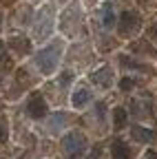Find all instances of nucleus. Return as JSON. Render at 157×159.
<instances>
[{
    "label": "nucleus",
    "mask_w": 157,
    "mask_h": 159,
    "mask_svg": "<svg viewBox=\"0 0 157 159\" xmlns=\"http://www.w3.org/2000/svg\"><path fill=\"white\" fill-rule=\"evenodd\" d=\"M144 9H157V0H137Z\"/></svg>",
    "instance_id": "nucleus-21"
},
{
    "label": "nucleus",
    "mask_w": 157,
    "mask_h": 159,
    "mask_svg": "<svg viewBox=\"0 0 157 159\" xmlns=\"http://www.w3.org/2000/svg\"><path fill=\"white\" fill-rule=\"evenodd\" d=\"M131 135L135 142H140V144H150L153 139H155V133L150 128H144V126H133L131 128Z\"/></svg>",
    "instance_id": "nucleus-14"
},
{
    "label": "nucleus",
    "mask_w": 157,
    "mask_h": 159,
    "mask_svg": "<svg viewBox=\"0 0 157 159\" xmlns=\"http://www.w3.org/2000/svg\"><path fill=\"white\" fill-rule=\"evenodd\" d=\"M0 89H2V73H0Z\"/></svg>",
    "instance_id": "nucleus-25"
},
{
    "label": "nucleus",
    "mask_w": 157,
    "mask_h": 159,
    "mask_svg": "<svg viewBox=\"0 0 157 159\" xmlns=\"http://www.w3.org/2000/svg\"><path fill=\"white\" fill-rule=\"evenodd\" d=\"M142 159H157V150H153V148H148L144 155H142Z\"/></svg>",
    "instance_id": "nucleus-22"
},
{
    "label": "nucleus",
    "mask_w": 157,
    "mask_h": 159,
    "mask_svg": "<svg viewBox=\"0 0 157 159\" xmlns=\"http://www.w3.org/2000/svg\"><path fill=\"white\" fill-rule=\"evenodd\" d=\"M113 126H115V130H122L126 126V111L122 106H117L113 111Z\"/></svg>",
    "instance_id": "nucleus-15"
},
{
    "label": "nucleus",
    "mask_w": 157,
    "mask_h": 159,
    "mask_svg": "<svg viewBox=\"0 0 157 159\" xmlns=\"http://www.w3.org/2000/svg\"><path fill=\"white\" fill-rule=\"evenodd\" d=\"M60 29L64 35L69 38H75L84 31V16H82V9H80V2H73L64 9L62 13V20H60Z\"/></svg>",
    "instance_id": "nucleus-3"
},
{
    "label": "nucleus",
    "mask_w": 157,
    "mask_h": 159,
    "mask_svg": "<svg viewBox=\"0 0 157 159\" xmlns=\"http://www.w3.org/2000/svg\"><path fill=\"white\" fill-rule=\"evenodd\" d=\"M2 2H5V5H11V2H16V0H2Z\"/></svg>",
    "instance_id": "nucleus-24"
},
{
    "label": "nucleus",
    "mask_w": 157,
    "mask_h": 159,
    "mask_svg": "<svg viewBox=\"0 0 157 159\" xmlns=\"http://www.w3.org/2000/svg\"><path fill=\"white\" fill-rule=\"evenodd\" d=\"M0 64H7V51H5L2 42H0Z\"/></svg>",
    "instance_id": "nucleus-23"
},
{
    "label": "nucleus",
    "mask_w": 157,
    "mask_h": 159,
    "mask_svg": "<svg viewBox=\"0 0 157 159\" xmlns=\"http://www.w3.org/2000/svg\"><path fill=\"white\" fill-rule=\"evenodd\" d=\"M146 38H148V42L157 44V13L150 18V22H148V27H146Z\"/></svg>",
    "instance_id": "nucleus-17"
},
{
    "label": "nucleus",
    "mask_w": 157,
    "mask_h": 159,
    "mask_svg": "<svg viewBox=\"0 0 157 159\" xmlns=\"http://www.w3.org/2000/svg\"><path fill=\"white\" fill-rule=\"evenodd\" d=\"M133 86H135V82H133L131 77H122V82H120V89L122 91H131Z\"/></svg>",
    "instance_id": "nucleus-20"
},
{
    "label": "nucleus",
    "mask_w": 157,
    "mask_h": 159,
    "mask_svg": "<svg viewBox=\"0 0 157 159\" xmlns=\"http://www.w3.org/2000/svg\"><path fill=\"white\" fill-rule=\"evenodd\" d=\"M7 137H9V128H7V119L5 117H0V146H2L7 142Z\"/></svg>",
    "instance_id": "nucleus-19"
},
{
    "label": "nucleus",
    "mask_w": 157,
    "mask_h": 159,
    "mask_svg": "<svg viewBox=\"0 0 157 159\" xmlns=\"http://www.w3.org/2000/svg\"><path fill=\"white\" fill-rule=\"evenodd\" d=\"M91 99H93V93H91L89 86H77V89L73 91L71 104H73V108H84V106H89Z\"/></svg>",
    "instance_id": "nucleus-11"
},
{
    "label": "nucleus",
    "mask_w": 157,
    "mask_h": 159,
    "mask_svg": "<svg viewBox=\"0 0 157 159\" xmlns=\"http://www.w3.org/2000/svg\"><path fill=\"white\" fill-rule=\"evenodd\" d=\"M133 113H135V117H148L150 115V104L148 102H140V99H137V102H133Z\"/></svg>",
    "instance_id": "nucleus-16"
},
{
    "label": "nucleus",
    "mask_w": 157,
    "mask_h": 159,
    "mask_svg": "<svg viewBox=\"0 0 157 159\" xmlns=\"http://www.w3.org/2000/svg\"><path fill=\"white\" fill-rule=\"evenodd\" d=\"M86 150V137L80 133V130H71L62 137V152L69 157V159H77L82 157Z\"/></svg>",
    "instance_id": "nucleus-5"
},
{
    "label": "nucleus",
    "mask_w": 157,
    "mask_h": 159,
    "mask_svg": "<svg viewBox=\"0 0 157 159\" xmlns=\"http://www.w3.org/2000/svg\"><path fill=\"white\" fill-rule=\"evenodd\" d=\"M67 124H69V115H67V113H53V115L47 119V130L55 135V133H60Z\"/></svg>",
    "instance_id": "nucleus-12"
},
{
    "label": "nucleus",
    "mask_w": 157,
    "mask_h": 159,
    "mask_svg": "<svg viewBox=\"0 0 157 159\" xmlns=\"http://www.w3.org/2000/svg\"><path fill=\"white\" fill-rule=\"evenodd\" d=\"M33 84V80H31V75H29V71L27 69H20V71H18L16 73V77H13V86H11V97H18V95H20L25 89H29Z\"/></svg>",
    "instance_id": "nucleus-10"
},
{
    "label": "nucleus",
    "mask_w": 157,
    "mask_h": 159,
    "mask_svg": "<svg viewBox=\"0 0 157 159\" xmlns=\"http://www.w3.org/2000/svg\"><path fill=\"white\" fill-rule=\"evenodd\" d=\"M7 47L11 49V53H13L16 57H25V55H29V51H31V40H29L27 35H22V33H16V35L9 38Z\"/></svg>",
    "instance_id": "nucleus-7"
},
{
    "label": "nucleus",
    "mask_w": 157,
    "mask_h": 159,
    "mask_svg": "<svg viewBox=\"0 0 157 159\" xmlns=\"http://www.w3.org/2000/svg\"><path fill=\"white\" fill-rule=\"evenodd\" d=\"M113 80H115V73H113V69H111L109 64L95 69V71L91 73V82H93L95 86H100V89H111V86H113Z\"/></svg>",
    "instance_id": "nucleus-8"
},
{
    "label": "nucleus",
    "mask_w": 157,
    "mask_h": 159,
    "mask_svg": "<svg viewBox=\"0 0 157 159\" xmlns=\"http://www.w3.org/2000/svg\"><path fill=\"white\" fill-rule=\"evenodd\" d=\"M111 155H113V159H131V157H133L131 146L124 142V139H113V144H111Z\"/></svg>",
    "instance_id": "nucleus-13"
},
{
    "label": "nucleus",
    "mask_w": 157,
    "mask_h": 159,
    "mask_svg": "<svg viewBox=\"0 0 157 159\" xmlns=\"http://www.w3.org/2000/svg\"><path fill=\"white\" fill-rule=\"evenodd\" d=\"M115 27H117V33H120L122 38H133L142 29V16L137 11H133V9H126V11H122L120 16H117Z\"/></svg>",
    "instance_id": "nucleus-4"
},
{
    "label": "nucleus",
    "mask_w": 157,
    "mask_h": 159,
    "mask_svg": "<svg viewBox=\"0 0 157 159\" xmlns=\"http://www.w3.org/2000/svg\"><path fill=\"white\" fill-rule=\"evenodd\" d=\"M49 113V106H47V99L42 97V93H31L29 99H27V115L33 117V119H42L47 117Z\"/></svg>",
    "instance_id": "nucleus-6"
},
{
    "label": "nucleus",
    "mask_w": 157,
    "mask_h": 159,
    "mask_svg": "<svg viewBox=\"0 0 157 159\" xmlns=\"http://www.w3.org/2000/svg\"><path fill=\"white\" fill-rule=\"evenodd\" d=\"M62 49H64L62 40H53V42H49L44 49H40V51L35 53L33 62H35L38 71H40L42 75L55 73L58 64H60V60H62Z\"/></svg>",
    "instance_id": "nucleus-1"
},
{
    "label": "nucleus",
    "mask_w": 157,
    "mask_h": 159,
    "mask_svg": "<svg viewBox=\"0 0 157 159\" xmlns=\"http://www.w3.org/2000/svg\"><path fill=\"white\" fill-rule=\"evenodd\" d=\"M133 51H135V53H146V55L157 57V51H155V49H150L146 42H137V44H133Z\"/></svg>",
    "instance_id": "nucleus-18"
},
{
    "label": "nucleus",
    "mask_w": 157,
    "mask_h": 159,
    "mask_svg": "<svg viewBox=\"0 0 157 159\" xmlns=\"http://www.w3.org/2000/svg\"><path fill=\"white\" fill-rule=\"evenodd\" d=\"M117 22V16H115V9L111 2H104L100 7V13H97V25H100L104 31H111Z\"/></svg>",
    "instance_id": "nucleus-9"
},
{
    "label": "nucleus",
    "mask_w": 157,
    "mask_h": 159,
    "mask_svg": "<svg viewBox=\"0 0 157 159\" xmlns=\"http://www.w3.org/2000/svg\"><path fill=\"white\" fill-rule=\"evenodd\" d=\"M53 25H55V7H53V2H47L33 18V40L35 42H44L53 31Z\"/></svg>",
    "instance_id": "nucleus-2"
},
{
    "label": "nucleus",
    "mask_w": 157,
    "mask_h": 159,
    "mask_svg": "<svg viewBox=\"0 0 157 159\" xmlns=\"http://www.w3.org/2000/svg\"><path fill=\"white\" fill-rule=\"evenodd\" d=\"M0 27H2V16H0Z\"/></svg>",
    "instance_id": "nucleus-26"
}]
</instances>
